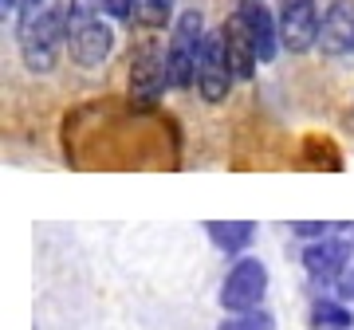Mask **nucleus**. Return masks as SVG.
<instances>
[{"label":"nucleus","mask_w":354,"mask_h":330,"mask_svg":"<svg viewBox=\"0 0 354 330\" xmlns=\"http://www.w3.org/2000/svg\"><path fill=\"white\" fill-rule=\"evenodd\" d=\"M102 12H111V0H71L67 4V28L102 20Z\"/></svg>","instance_id":"nucleus-14"},{"label":"nucleus","mask_w":354,"mask_h":330,"mask_svg":"<svg viewBox=\"0 0 354 330\" xmlns=\"http://www.w3.org/2000/svg\"><path fill=\"white\" fill-rule=\"evenodd\" d=\"M268 291V267L252 255H244L236 264L228 267L225 283H221V307H225L228 315H236V311H256L260 299Z\"/></svg>","instance_id":"nucleus-3"},{"label":"nucleus","mask_w":354,"mask_h":330,"mask_svg":"<svg viewBox=\"0 0 354 330\" xmlns=\"http://www.w3.org/2000/svg\"><path fill=\"white\" fill-rule=\"evenodd\" d=\"M216 330H276V318L256 307V311H236V315H228Z\"/></svg>","instance_id":"nucleus-13"},{"label":"nucleus","mask_w":354,"mask_h":330,"mask_svg":"<svg viewBox=\"0 0 354 330\" xmlns=\"http://www.w3.org/2000/svg\"><path fill=\"white\" fill-rule=\"evenodd\" d=\"M319 48L327 51V55H351L354 51V0H335L323 12Z\"/></svg>","instance_id":"nucleus-8"},{"label":"nucleus","mask_w":354,"mask_h":330,"mask_svg":"<svg viewBox=\"0 0 354 330\" xmlns=\"http://www.w3.org/2000/svg\"><path fill=\"white\" fill-rule=\"evenodd\" d=\"M165 83H169V51L146 48L130 71V95L138 102H153L165 90Z\"/></svg>","instance_id":"nucleus-6"},{"label":"nucleus","mask_w":354,"mask_h":330,"mask_svg":"<svg viewBox=\"0 0 354 330\" xmlns=\"http://www.w3.org/2000/svg\"><path fill=\"white\" fill-rule=\"evenodd\" d=\"M16 39H20V55H24L28 71H36V75L51 71L55 59H59V48H64V39H67V8L44 0L36 8L20 12Z\"/></svg>","instance_id":"nucleus-1"},{"label":"nucleus","mask_w":354,"mask_h":330,"mask_svg":"<svg viewBox=\"0 0 354 330\" xmlns=\"http://www.w3.org/2000/svg\"><path fill=\"white\" fill-rule=\"evenodd\" d=\"M311 322H315V327H327V330H346V327H351V307H342V303H315Z\"/></svg>","instance_id":"nucleus-15"},{"label":"nucleus","mask_w":354,"mask_h":330,"mask_svg":"<svg viewBox=\"0 0 354 330\" xmlns=\"http://www.w3.org/2000/svg\"><path fill=\"white\" fill-rule=\"evenodd\" d=\"M335 299L342 307H354V267H346L339 280H335Z\"/></svg>","instance_id":"nucleus-17"},{"label":"nucleus","mask_w":354,"mask_h":330,"mask_svg":"<svg viewBox=\"0 0 354 330\" xmlns=\"http://www.w3.org/2000/svg\"><path fill=\"white\" fill-rule=\"evenodd\" d=\"M304 267H307V275H315V280H339L342 271L351 267V244L335 240V236H319L304 252Z\"/></svg>","instance_id":"nucleus-10"},{"label":"nucleus","mask_w":354,"mask_h":330,"mask_svg":"<svg viewBox=\"0 0 354 330\" xmlns=\"http://www.w3.org/2000/svg\"><path fill=\"white\" fill-rule=\"evenodd\" d=\"M205 20L201 12H185L174 24V39H169V83L174 87H189L197 79V64H201V48H205Z\"/></svg>","instance_id":"nucleus-2"},{"label":"nucleus","mask_w":354,"mask_h":330,"mask_svg":"<svg viewBox=\"0 0 354 330\" xmlns=\"http://www.w3.org/2000/svg\"><path fill=\"white\" fill-rule=\"evenodd\" d=\"M205 229L221 252H244L256 240V224H248V220H209Z\"/></svg>","instance_id":"nucleus-12"},{"label":"nucleus","mask_w":354,"mask_h":330,"mask_svg":"<svg viewBox=\"0 0 354 330\" xmlns=\"http://www.w3.org/2000/svg\"><path fill=\"white\" fill-rule=\"evenodd\" d=\"M291 229L299 232V236H327L330 224H315V220H304V224H291Z\"/></svg>","instance_id":"nucleus-18"},{"label":"nucleus","mask_w":354,"mask_h":330,"mask_svg":"<svg viewBox=\"0 0 354 330\" xmlns=\"http://www.w3.org/2000/svg\"><path fill=\"white\" fill-rule=\"evenodd\" d=\"M232 64H228L225 32H209L201 48V64H197V87H201L205 102H221L232 87Z\"/></svg>","instance_id":"nucleus-4"},{"label":"nucleus","mask_w":354,"mask_h":330,"mask_svg":"<svg viewBox=\"0 0 354 330\" xmlns=\"http://www.w3.org/2000/svg\"><path fill=\"white\" fill-rule=\"evenodd\" d=\"M319 16L315 0H279V39L288 51H307L319 43Z\"/></svg>","instance_id":"nucleus-5"},{"label":"nucleus","mask_w":354,"mask_h":330,"mask_svg":"<svg viewBox=\"0 0 354 330\" xmlns=\"http://www.w3.org/2000/svg\"><path fill=\"white\" fill-rule=\"evenodd\" d=\"M351 244H354V232H351Z\"/></svg>","instance_id":"nucleus-20"},{"label":"nucleus","mask_w":354,"mask_h":330,"mask_svg":"<svg viewBox=\"0 0 354 330\" xmlns=\"http://www.w3.org/2000/svg\"><path fill=\"white\" fill-rule=\"evenodd\" d=\"M169 8H174V0H138V20L158 28V24L169 20Z\"/></svg>","instance_id":"nucleus-16"},{"label":"nucleus","mask_w":354,"mask_h":330,"mask_svg":"<svg viewBox=\"0 0 354 330\" xmlns=\"http://www.w3.org/2000/svg\"><path fill=\"white\" fill-rule=\"evenodd\" d=\"M236 16L244 20L248 36H252L256 55H260V64L276 59V48L283 43V39H279V20H272V12H268V8L260 4V0H241V4H236Z\"/></svg>","instance_id":"nucleus-9"},{"label":"nucleus","mask_w":354,"mask_h":330,"mask_svg":"<svg viewBox=\"0 0 354 330\" xmlns=\"http://www.w3.org/2000/svg\"><path fill=\"white\" fill-rule=\"evenodd\" d=\"M225 48H228V64H232V75L236 79H248L256 71V64H260V55H256V43L252 36H248V28H244L241 16H232L225 28Z\"/></svg>","instance_id":"nucleus-11"},{"label":"nucleus","mask_w":354,"mask_h":330,"mask_svg":"<svg viewBox=\"0 0 354 330\" xmlns=\"http://www.w3.org/2000/svg\"><path fill=\"white\" fill-rule=\"evenodd\" d=\"M4 4V12L12 8V12H28V8H36V4H44V0H0Z\"/></svg>","instance_id":"nucleus-19"},{"label":"nucleus","mask_w":354,"mask_h":330,"mask_svg":"<svg viewBox=\"0 0 354 330\" xmlns=\"http://www.w3.org/2000/svg\"><path fill=\"white\" fill-rule=\"evenodd\" d=\"M67 48H71V59H75L79 67H99L114 48V32L102 24V20L67 28Z\"/></svg>","instance_id":"nucleus-7"}]
</instances>
